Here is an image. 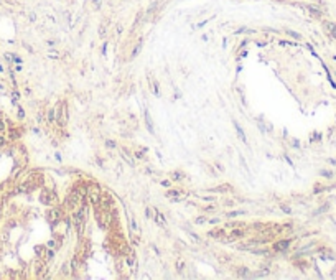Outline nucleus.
<instances>
[{"instance_id":"nucleus-6","label":"nucleus","mask_w":336,"mask_h":280,"mask_svg":"<svg viewBox=\"0 0 336 280\" xmlns=\"http://www.w3.org/2000/svg\"><path fill=\"white\" fill-rule=\"evenodd\" d=\"M288 246H290V241H279L272 246V249H274V252H282V250L288 249Z\"/></svg>"},{"instance_id":"nucleus-5","label":"nucleus","mask_w":336,"mask_h":280,"mask_svg":"<svg viewBox=\"0 0 336 280\" xmlns=\"http://www.w3.org/2000/svg\"><path fill=\"white\" fill-rule=\"evenodd\" d=\"M40 201L43 203V204H46V206H50L51 203L55 201V195H53L51 191H43V193L40 195Z\"/></svg>"},{"instance_id":"nucleus-12","label":"nucleus","mask_w":336,"mask_h":280,"mask_svg":"<svg viewBox=\"0 0 336 280\" xmlns=\"http://www.w3.org/2000/svg\"><path fill=\"white\" fill-rule=\"evenodd\" d=\"M183 178H185L183 171H172L170 173V180H173V181H183Z\"/></svg>"},{"instance_id":"nucleus-20","label":"nucleus","mask_w":336,"mask_h":280,"mask_svg":"<svg viewBox=\"0 0 336 280\" xmlns=\"http://www.w3.org/2000/svg\"><path fill=\"white\" fill-rule=\"evenodd\" d=\"M325 28H326V30H328L329 33L336 38V26H335V25H333V23H325Z\"/></svg>"},{"instance_id":"nucleus-29","label":"nucleus","mask_w":336,"mask_h":280,"mask_svg":"<svg viewBox=\"0 0 336 280\" xmlns=\"http://www.w3.org/2000/svg\"><path fill=\"white\" fill-rule=\"evenodd\" d=\"M214 209H216L214 206H208V208H204V211H206V213H208V211H214Z\"/></svg>"},{"instance_id":"nucleus-32","label":"nucleus","mask_w":336,"mask_h":280,"mask_svg":"<svg viewBox=\"0 0 336 280\" xmlns=\"http://www.w3.org/2000/svg\"><path fill=\"white\" fill-rule=\"evenodd\" d=\"M135 155H137V158H142V157H143V153H142V152H135Z\"/></svg>"},{"instance_id":"nucleus-19","label":"nucleus","mask_w":336,"mask_h":280,"mask_svg":"<svg viewBox=\"0 0 336 280\" xmlns=\"http://www.w3.org/2000/svg\"><path fill=\"white\" fill-rule=\"evenodd\" d=\"M104 143H106V147L109 148V150H116V148H117V143H116L114 140H110V139H107Z\"/></svg>"},{"instance_id":"nucleus-14","label":"nucleus","mask_w":336,"mask_h":280,"mask_svg":"<svg viewBox=\"0 0 336 280\" xmlns=\"http://www.w3.org/2000/svg\"><path fill=\"white\" fill-rule=\"evenodd\" d=\"M249 272H250V270L247 269V267H241V269H237V273H236V275H237V277H241V279H247V277L250 275Z\"/></svg>"},{"instance_id":"nucleus-18","label":"nucleus","mask_w":336,"mask_h":280,"mask_svg":"<svg viewBox=\"0 0 336 280\" xmlns=\"http://www.w3.org/2000/svg\"><path fill=\"white\" fill-rule=\"evenodd\" d=\"M246 211H229L226 214V218H237V216H244Z\"/></svg>"},{"instance_id":"nucleus-4","label":"nucleus","mask_w":336,"mask_h":280,"mask_svg":"<svg viewBox=\"0 0 336 280\" xmlns=\"http://www.w3.org/2000/svg\"><path fill=\"white\" fill-rule=\"evenodd\" d=\"M63 216H64V211H63L61 206H53L46 211V221L50 223L51 227H55L58 223H61Z\"/></svg>"},{"instance_id":"nucleus-24","label":"nucleus","mask_w":336,"mask_h":280,"mask_svg":"<svg viewBox=\"0 0 336 280\" xmlns=\"http://www.w3.org/2000/svg\"><path fill=\"white\" fill-rule=\"evenodd\" d=\"M208 221V218H204V216H199V218H196L195 219V224H203V223H206Z\"/></svg>"},{"instance_id":"nucleus-9","label":"nucleus","mask_w":336,"mask_h":280,"mask_svg":"<svg viewBox=\"0 0 336 280\" xmlns=\"http://www.w3.org/2000/svg\"><path fill=\"white\" fill-rule=\"evenodd\" d=\"M120 152H122L120 155L124 157V160H125V162H127V163L130 165V166H135V160L132 158V155H130V152H127V148H120Z\"/></svg>"},{"instance_id":"nucleus-27","label":"nucleus","mask_w":336,"mask_h":280,"mask_svg":"<svg viewBox=\"0 0 336 280\" xmlns=\"http://www.w3.org/2000/svg\"><path fill=\"white\" fill-rule=\"evenodd\" d=\"M145 216H147V219L152 218V209H150V208H147V211H145Z\"/></svg>"},{"instance_id":"nucleus-17","label":"nucleus","mask_w":336,"mask_h":280,"mask_svg":"<svg viewBox=\"0 0 336 280\" xmlns=\"http://www.w3.org/2000/svg\"><path fill=\"white\" fill-rule=\"evenodd\" d=\"M46 56H48V58H51V59H59V58H61V53H59V51H56V50H50V51L46 53Z\"/></svg>"},{"instance_id":"nucleus-21","label":"nucleus","mask_w":336,"mask_h":280,"mask_svg":"<svg viewBox=\"0 0 336 280\" xmlns=\"http://www.w3.org/2000/svg\"><path fill=\"white\" fill-rule=\"evenodd\" d=\"M183 270H185V262H183L181 259H178V260H176V272L181 273Z\"/></svg>"},{"instance_id":"nucleus-1","label":"nucleus","mask_w":336,"mask_h":280,"mask_svg":"<svg viewBox=\"0 0 336 280\" xmlns=\"http://www.w3.org/2000/svg\"><path fill=\"white\" fill-rule=\"evenodd\" d=\"M94 213H96V221H97L99 227L104 229V231H107V229L110 227V224L114 223V214H112L110 211L101 208V206L94 208Z\"/></svg>"},{"instance_id":"nucleus-7","label":"nucleus","mask_w":336,"mask_h":280,"mask_svg":"<svg viewBox=\"0 0 336 280\" xmlns=\"http://www.w3.org/2000/svg\"><path fill=\"white\" fill-rule=\"evenodd\" d=\"M153 221H155L158 226H165V216L156 209V208H153Z\"/></svg>"},{"instance_id":"nucleus-25","label":"nucleus","mask_w":336,"mask_h":280,"mask_svg":"<svg viewBox=\"0 0 336 280\" xmlns=\"http://www.w3.org/2000/svg\"><path fill=\"white\" fill-rule=\"evenodd\" d=\"M61 275H64V277L68 275V264H64V265L61 267Z\"/></svg>"},{"instance_id":"nucleus-31","label":"nucleus","mask_w":336,"mask_h":280,"mask_svg":"<svg viewBox=\"0 0 336 280\" xmlns=\"http://www.w3.org/2000/svg\"><path fill=\"white\" fill-rule=\"evenodd\" d=\"M99 3H101V0H94V7H96V8L99 7Z\"/></svg>"},{"instance_id":"nucleus-26","label":"nucleus","mask_w":336,"mask_h":280,"mask_svg":"<svg viewBox=\"0 0 336 280\" xmlns=\"http://www.w3.org/2000/svg\"><path fill=\"white\" fill-rule=\"evenodd\" d=\"M282 211H283V213H287V214H290V213H292V209H290L288 206H285V204L282 206Z\"/></svg>"},{"instance_id":"nucleus-11","label":"nucleus","mask_w":336,"mask_h":280,"mask_svg":"<svg viewBox=\"0 0 336 280\" xmlns=\"http://www.w3.org/2000/svg\"><path fill=\"white\" fill-rule=\"evenodd\" d=\"M143 117H145V124H147L149 132L150 133H155V130H153V122H152V117H150L149 110H145V112H143Z\"/></svg>"},{"instance_id":"nucleus-8","label":"nucleus","mask_w":336,"mask_h":280,"mask_svg":"<svg viewBox=\"0 0 336 280\" xmlns=\"http://www.w3.org/2000/svg\"><path fill=\"white\" fill-rule=\"evenodd\" d=\"M226 234H227V231H224V229H211V231L208 232V236L213 237V239H221V237L226 236Z\"/></svg>"},{"instance_id":"nucleus-2","label":"nucleus","mask_w":336,"mask_h":280,"mask_svg":"<svg viewBox=\"0 0 336 280\" xmlns=\"http://www.w3.org/2000/svg\"><path fill=\"white\" fill-rule=\"evenodd\" d=\"M55 116H56V125L58 127H64L68 124V104L66 101H59L55 107Z\"/></svg>"},{"instance_id":"nucleus-23","label":"nucleus","mask_w":336,"mask_h":280,"mask_svg":"<svg viewBox=\"0 0 336 280\" xmlns=\"http://www.w3.org/2000/svg\"><path fill=\"white\" fill-rule=\"evenodd\" d=\"M287 35H290L292 38H295V40H300V38H302V35H298V33H295V31H292V30H287Z\"/></svg>"},{"instance_id":"nucleus-10","label":"nucleus","mask_w":336,"mask_h":280,"mask_svg":"<svg viewBox=\"0 0 336 280\" xmlns=\"http://www.w3.org/2000/svg\"><path fill=\"white\" fill-rule=\"evenodd\" d=\"M234 129H236V132H237V137H239V140L242 142V143H247V139H246V135H244V130H242V127L237 124L234 120Z\"/></svg>"},{"instance_id":"nucleus-3","label":"nucleus","mask_w":336,"mask_h":280,"mask_svg":"<svg viewBox=\"0 0 336 280\" xmlns=\"http://www.w3.org/2000/svg\"><path fill=\"white\" fill-rule=\"evenodd\" d=\"M101 198H102V190L97 183H89L87 185V201L92 204L94 208H97L101 204Z\"/></svg>"},{"instance_id":"nucleus-16","label":"nucleus","mask_w":336,"mask_h":280,"mask_svg":"<svg viewBox=\"0 0 336 280\" xmlns=\"http://www.w3.org/2000/svg\"><path fill=\"white\" fill-rule=\"evenodd\" d=\"M181 193H183V191H180V190H168L165 195L170 196V198H181Z\"/></svg>"},{"instance_id":"nucleus-30","label":"nucleus","mask_w":336,"mask_h":280,"mask_svg":"<svg viewBox=\"0 0 336 280\" xmlns=\"http://www.w3.org/2000/svg\"><path fill=\"white\" fill-rule=\"evenodd\" d=\"M162 185H163V186H168V188H170V180H168V181H162Z\"/></svg>"},{"instance_id":"nucleus-15","label":"nucleus","mask_w":336,"mask_h":280,"mask_svg":"<svg viewBox=\"0 0 336 280\" xmlns=\"http://www.w3.org/2000/svg\"><path fill=\"white\" fill-rule=\"evenodd\" d=\"M46 122H48V124H53V122H56L55 109H50V110L46 112Z\"/></svg>"},{"instance_id":"nucleus-28","label":"nucleus","mask_w":336,"mask_h":280,"mask_svg":"<svg viewBox=\"0 0 336 280\" xmlns=\"http://www.w3.org/2000/svg\"><path fill=\"white\" fill-rule=\"evenodd\" d=\"M122 30H124L122 23H117V35H120V33H122Z\"/></svg>"},{"instance_id":"nucleus-22","label":"nucleus","mask_w":336,"mask_h":280,"mask_svg":"<svg viewBox=\"0 0 336 280\" xmlns=\"http://www.w3.org/2000/svg\"><path fill=\"white\" fill-rule=\"evenodd\" d=\"M140 48H142V43H139V45H137V46L133 48L132 55H130V58H132V59H133V58H135V56H137V55H139V51H140Z\"/></svg>"},{"instance_id":"nucleus-13","label":"nucleus","mask_w":336,"mask_h":280,"mask_svg":"<svg viewBox=\"0 0 336 280\" xmlns=\"http://www.w3.org/2000/svg\"><path fill=\"white\" fill-rule=\"evenodd\" d=\"M149 84H150L152 92L155 94V96H158V94H160V91H158V83H156V81H153V78H152V76H149Z\"/></svg>"}]
</instances>
